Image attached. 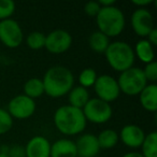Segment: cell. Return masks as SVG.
Returning <instances> with one entry per match:
<instances>
[{
  "label": "cell",
  "mask_w": 157,
  "mask_h": 157,
  "mask_svg": "<svg viewBox=\"0 0 157 157\" xmlns=\"http://www.w3.org/2000/svg\"><path fill=\"white\" fill-rule=\"evenodd\" d=\"M44 94L51 98L67 96L74 86V75L69 68L57 65L48 68L42 78Z\"/></svg>",
  "instance_id": "1"
},
{
  "label": "cell",
  "mask_w": 157,
  "mask_h": 157,
  "mask_svg": "<svg viewBox=\"0 0 157 157\" xmlns=\"http://www.w3.org/2000/svg\"><path fill=\"white\" fill-rule=\"evenodd\" d=\"M53 120L57 130L69 137L81 135L87 125L83 111L69 105L59 107L54 112Z\"/></svg>",
  "instance_id": "2"
},
{
  "label": "cell",
  "mask_w": 157,
  "mask_h": 157,
  "mask_svg": "<svg viewBox=\"0 0 157 157\" xmlns=\"http://www.w3.org/2000/svg\"><path fill=\"white\" fill-rule=\"evenodd\" d=\"M96 23L98 30L108 38L118 37L124 31L126 18L125 14L118 7L112 6L108 8H101L100 12L96 16Z\"/></svg>",
  "instance_id": "3"
},
{
  "label": "cell",
  "mask_w": 157,
  "mask_h": 157,
  "mask_svg": "<svg viewBox=\"0 0 157 157\" xmlns=\"http://www.w3.org/2000/svg\"><path fill=\"white\" fill-rule=\"evenodd\" d=\"M105 56L110 67L120 73L133 67L136 59L133 48L125 41L111 42Z\"/></svg>",
  "instance_id": "4"
},
{
  "label": "cell",
  "mask_w": 157,
  "mask_h": 157,
  "mask_svg": "<svg viewBox=\"0 0 157 157\" xmlns=\"http://www.w3.org/2000/svg\"><path fill=\"white\" fill-rule=\"evenodd\" d=\"M117 84L121 93L126 96H139L142 90L148 83L142 69L138 67H131L121 72L117 78Z\"/></svg>",
  "instance_id": "5"
},
{
  "label": "cell",
  "mask_w": 157,
  "mask_h": 157,
  "mask_svg": "<svg viewBox=\"0 0 157 157\" xmlns=\"http://www.w3.org/2000/svg\"><path fill=\"white\" fill-rule=\"evenodd\" d=\"M86 122L101 125L109 122L113 115V109L110 103L98 98H90L82 109Z\"/></svg>",
  "instance_id": "6"
},
{
  "label": "cell",
  "mask_w": 157,
  "mask_h": 157,
  "mask_svg": "<svg viewBox=\"0 0 157 157\" xmlns=\"http://www.w3.org/2000/svg\"><path fill=\"white\" fill-rule=\"evenodd\" d=\"M93 87H94V90L97 95L96 98L105 101L108 103L115 101L121 95L117 80L110 74L98 75Z\"/></svg>",
  "instance_id": "7"
},
{
  "label": "cell",
  "mask_w": 157,
  "mask_h": 157,
  "mask_svg": "<svg viewBox=\"0 0 157 157\" xmlns=\"http://www.w3.org/2000/svg\"><path fill=\"white\" fill-rule=\"evenodd\" d=\"M24 40V33L17 21L13 18L0 22V42L9 48H16Z\"/></svg>",
  "instance_id": "8"
},
{
  "label": "cell",
  "mask_w": 157,
  "mask_h": 157,
  "mask_svg": "<svg viewBox=\"0 0 157 157\" xmlns=\"http://www.w3.org/2000/svg\"><path fill=\"white\" fill-rule=\"evenodd\" d=\"M37 105L33 99L25 96L24 94L13 97L8 103L6 110L11 115V117L16 120H26L35 114Z\"/></svg>",
  "instance_id": "9"
},
{
  "label": "cell",
  "mask_w": 157,
  "mask_h": 157,
  "mask_svg": "<svg viewBox=\"0 0 157 157\" xmlns=\"http://www.w3.org/2000/svg\"><path fill=\"white\" fill-rule=\"evenodd\" d=\"M72 45V37L65 29H55L45 35L44 48L48 53L60 55L67 52Z\"/></svg>",
  "instance_id": "10"
},
{
  "label": "cell",
  "mask_w": 157,
  "mask_h": 157,
  "mask_svg": "<svg viewBox=\"0 0 157 157\" xmlns=\"http://www.w3.org/2000/svg\"><path fill=\"white\" fill-rule=\"evenodd\" d=\"M131 27L138 37L145 39L155 28L154 17L147 9H136L131 15Z\"/></svg>",
  "instance_id": "11"
},
{
  "label": "cell",
  "mask_w": 157,
  "mask_h": 157,
  "mask_svg": "<svg viewBox=\"0 0 157 157\" xmlns=\"http://www.w3.org/2000/svg\"><path fill=\"white\" fill-rule=\"evenodd\" d=\"M118 138L123 142L124 145H126L128 148L131 150H137L140 148L144 138H145V132L140 126L135 124H128L122 127Z\"/></svg>",
  "instance_id": "12"
},
{
  "label": "cell",
  "mask_w": 157,
  "mask_h": 157,
  "mask_svg": "<svg viewBox=\"0 0 157 157\" xmlns=\"http://www.w3.org/2000/svg\"><path fill=\"white\" fill-rule=\"evenodd\" d=\"M78 157H96L100 152L97 136L94 133H83L74 141Z\"/></svg>",
  "instance_id": "13"
},
{
  "label": "cell",
  "mask_w": 157,
  "mask_h": 157,
  "mask_svg": "<svg viewBox=\"0 0 157 157\" xmlns=\"http://www.w3.org/2000/svg\"><path fill=\"white\" fill-rule=\"evenodd\" d=\"M51 144L43 136H35L24 145L26 157H50Z\"/></svg>",
  "instance_id": "14"
},
{
  "label": "cell",
  "mask_w": 157,
  "mask_h": 157,
  "mask_svg": "<svg viewBox=\"0 0 157 157\" xmlns=\"http://www.w3.org/2000/svg\"><path fill=\"white\" fill-rule=\"evenodd\" d=\"M50 157H78L76 146L71 139H59L51 144Z\"/></svg>",
  "instance_id": "15"
},
{
  "label": "cell",
  "mask_w": 157,
  "mask_h": 157,
  "mask_svg": "<svg viewBox=\"0 0 157 157\" xmlns=\"http://www.w3.org/2000/svg\"><path fill=\"white\" fill-rule=\"evenodd\" d=\"M139 100L142 108L147 112L157 110V85L148 83L139 94Z\"/></svg>",
  "instance_id": "16"
},
{
  "label": "cell",
  "mask_w": 157,
  "mask_h": 157,
  "mask_svg": "<svg viewBox=\"0 0 157 157\" xmlns=\"http://www.w3.org/2000/svg\"><path fill=\"white\" fill-rule=\"evenodd\" d=\"M68 105L71 107L78 108V109H83L84 105L87 103V101L90 99V92L86 88L82 86H73L72 90L68 93Z\"/></svg>",
  "instance_id": "17"
},
{
  "label": "cell",
  "mask_w": 157,
  "mask_h": 157,
  "mask_svg": "<svg viewBox=\"0 0 157 157\" xmlns=\"http://www.w3.org/2000/svg\"><path fill=\"white\" fill-rule=\"evenodd\" d=\"M135 56L138 57L142 63H150L155 60V51L154 46L150 43L146 39H141L136 43L135 48Z\"/></svg>",
  "instance_id": "18"
},
{
  "label": "cell",
  "mask_w": 157,
  "mask_h": 157,
  "mask_svg": "<svg viewBox=\"0 0 157 157\" xmlns=\"http://www.w3.org/2000/svg\"><path fill=\"white\" fill-rule=\"evenodd\" d=\"M110 43H111L110 38H108L99 30L93 31L88 38V45L90 50L97 54H105Z\"/></svg>",
  "instance_id": "19"
},
{
  "label": "cell",
  "mask_w": 157,
  "mask_h": 157,
  "mask_svg": "<svg viewBox=\"0 0 157 157\" xmlns=\"http://www.w3.org/2000/svg\"><path fill=\"white\" fill-rule=\"evenodd\" d=\"M97 141H98L100 150H111V148L115 147L116 144L120 141L118 132L111 128L103 129L97 136Z\"/></svg>",
  "instance_id": "20"
},
{
  "label": "cell",
  "mask_w": 157,
  "mask_h": 157,
  "mask_svg": "<svg viewBox=\"0 0 157 157\" xmlns=\"http://www.w3.org/2000/svg\"><path fill=\"white\" fill-rule=\"evenodd\" d=\"M23 92H24L23 94L25 96L29 97L33 100L42 97L44 95V86L42 78H31L27 80L24 84V87H23Z\"/></svg>",
  "instance_id": "21"
},
{
  "label": "cell",
  "mask_w": 157,
  "mask_h": 157,
  "mask_svg": "<svg viewBox=\"0 0 157 157\" xmlns=\"http://www.w3.org/2000/svg\"><path fill=\"white\" fill-rule=\"evenodd\" d=\"M141 154L143 157H157V132H152L145 135L141 146Z\"/></svg>",
  "instance_id": "22"
},
{
  "label": "cell",
  "mask_w": 157,
  "mask_h": 157,
  "mask_svg": "<svg viewBox=\"0 0 157 157\" xmlns=\"http://www.w3.org/2000/svg\"><path fill=\"white\" fill-rule=\"evenodd\" d=\"M97 78H98V74L96 70L93 68H85L78 74V85L88 90L90 87L94 86Z\"/></svg>",
  "instance_id": "23"
},
{
  "label": "cell",
  "mask_w": 157,
  "mask_h": 157,
  "mask_svg": "<svg viewBox=\"0 0 157 157\" xmlns=\"http://www.w3.org/2000/svg\"><path fill=\"white\" fill-rule=\"evenodd\" d=\"M26 44L29 48L33 51L41 50L45 44V33L41 31H31L26 37Z\"/></svg>",
  "instance_id": "24"
},
{
  "label": "cell",
  "mask_w": 157,
  "mask_h": 157,
  "mask_svg": "<svg viewBox=\"0 0 157 157\" xmlns=\"http://www.w3.org/2000/svg\"><path fill=\"white\" fill-rule=\"evenodd\" d=\"M16 9V5L12 0H0V22L12 18Z\"/></svg>",
  "instance_id": "25"
},
{
  "label": "cell",
  "mask_w": 157,
  "mask_h": 157,
  "mask_svg": "<svg viewBox=\"0 0 157 157\" xmlns=\"http://www.w3.org/2000/svg\"><path fill=\"white\" fill-rule=\"evenodd\" d=\"M13 118L6 109L0 108V136L9 132L13 127Z\"/></svg>",
  "instance_id": "26"
},
{
  "label": "cell",
  "mask_w": 157,
  "mask_h": 157,
  "mask_svg": "<svg viewBox=\"0 0 157 157\" xmlns=\"http://www.w3.org/2000/svg\"><path fill=\"white\" fill-rule=\"evenodd\" d=\"M143 74L145 76L147 83L151 84H156L157 81V63L156 61H152L150 63H146L145 67L142 69Z\"/></svg>",
  "instance_id": "27"
},
{
  "label": "cell",
  "mask_w": 157,
  "mask_h": 157,
  "mask_svg": "<svg viewBox=\"0 0 157 157\" xmlns=\"http://www.w3.org/2000/svg\"><path fill=\"white\" fill-rule=\"evenodd\" d=\"M100 10L101 7L99 6L98 1H88L84 5V13L92 17H96Z\"/></svg>",
  "instance_id": "28"
},
{
  "label": "cell",
  "mask_w": 157,
  "mask_h": 157,
  "mask_svg": "<svg viewBox=\"0 0 157 157\" xmlns=\"http://www.w3.org/2000/svg\"><path fill=\"white\" fill-rule=\"evenodd\" d=\"M8 157H26L25 146L22 144H13L10 145V151Z\"/></svg>",
  "instance_id": "29"
},
{
  "label": "cell",
  "mask_w": 157,
  "mask_h": 157,
  "mask_svg": "<svg viewBox=\"0 0 157 157\" xmlns=\"http://www.w3.org/2000/svg\"><path fill=\"white\" fill-rule=\"evenodd\" d=\"M156 2V0H131V3L138 8V9H146L152 3Z\"/></svg>",
  "instance_id": "30"
},
{
  "label": "cell",
  "mask_w": 157,
  "mask_h": 157,
  "mask_svg": "<svg viewBox=\"0 0 157 157\" xmlns=\"http://www.w3.org/2000/svg\"><path fill=\"white\" fill-rule=\"evenodd\" d=\"M153 46H156L157 45V29L154 28L150 33L147 35V37L145 38Z\"/></svg>",
  "instance_id": "31"
},
{
  "label": "cell",
  "mask_w": 157,
  "mask_h": 157,
  "mask_svg": "<svg viewBox=\"0 0 157 157\" xmlns=\"http://www.w3.org/2000/svg\"><path fill=\"white\" fill-rule=\"evenodd\" d=\"M98 3L101 8H108L115 6V0H99Z\"/></svg>",
  "instance_id": "32"
},
{
  "label": "cell",
  "mask_w": 157,
  "mask_h": 157,
  "mask_svg": "<svg viewBox=\"0 0 157 157\" xmlns=\"http://www.w3.org/2000/svg\"><path fill=\"white\" fill-rule=\"evenodd\" d=\"M9 151H10V145L9 144H1L0 145V154L2 155H7L9 154Z\"/></svg>",
  "instance_id": "33"
},
{
  "label": "cell",
  "mask_w": 157,
  "mask_h": 157,
  "mask_svg": "<svg viewBox=\"0 0 157 157\" xmlns=\"http://www.w3.org/2000/svg\"><path fill=\"white\" fill-rule=\"evenodd\" d=\"M122 157H143L140 152H136V151H131V152L126 153L125 155H123Z\"/></svg>",
  "instance_id": "34"
},
{
  "label": "cell",
  "mask_w": 157,
  "mask_h": 157,
  "mask_svg": "<svg viewBox=\"0 0 157 157\" xmlns=\"http://www.w3.org/2000/svg\"><path fill=\"white\" fill-rule=\"evenodd\" d=\"M0 157H8L7 155H2V154H0Z\"/></svg>",
  "instance_id": "35"
}]
</instances>
